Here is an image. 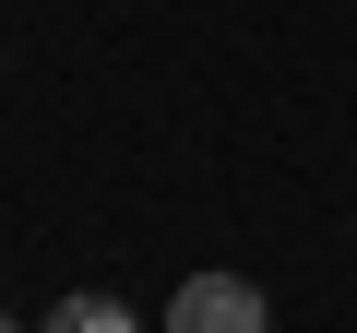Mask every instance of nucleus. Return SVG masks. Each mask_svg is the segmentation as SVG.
Returning <instances> with one entry per match:
<instances>
[{
  "label": "nucleus",
  "instance_id": "1",
  "mask_svg": "<svg viewBox=\"0 0 357 333\" xmlns=\"http://www.w3.org/2000/svg\"><path fill=\"white\" fill-rule=\"evenodd\" d=\"M167 333H262V286L250 274H191L167 297Z\"/></svg>",
  "mask_w": 357,
  "mask_h": 333
},
{
  "label": "nucleus",
  "instance_id": "2",
  "mask_svg": "<svg viewBox=\"0 0 357 333\" xmlns=\"http://www.w3.org/2000/svg\"><path fill=\"white\" fill-rule=\"evenodd\" d=\"M48 333H143V321H131L119 297H60V309H48Z\"/></svg>",
  "mask_w": 357,
  "mask_h": 333
},
{
  "label": "nucleus",
  "instance_id": "3",
  "mask_svg": "<svg viewBox=\"0 0 357 333\" xmlns=\"http://www.w3.org/2000/svg\"><path fill=\"white\" fill-rule=\"evenodd\" d=\"M0 333H13V321H0Z\"/></svg>",
  "mask_w": 357,
  "mask_h": 333
}]
</instances>
